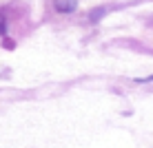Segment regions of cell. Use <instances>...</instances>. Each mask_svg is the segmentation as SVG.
I'll use <instances>...</instances> for the list:
<instances>
[{
    "label": "cell",
    "mask_w": 153,
    "mask_h": 148,
    "mask_svg": "<svg viewBox=\"0 0 153 148\" xmlns=\"http://www.w3.org/2000/svg\"><path fill=\"white\" fill-rule=\"evenodd\" d=\"M53 7H56V11H60V13H73L76 7H78V2L76 0H53Z\"/></svg>",
    "instance_id": "cell-1"
},
{
    "label": "cell",
    "mask_w": 153,
    "mask_h": 148,
    "mask_svg": "<svg viewBox=\"0 0 153 148\" xmlns=\"http://www.w3.org/2000/svg\"><path fill=\"white\" fill-rule=\"evenodd\" d=\"M102 11H104V9H96V11H93V15H91V20H98V18H102Z\"/></svg>",
    "instance_id": "cell-2"
}]
</instances>
